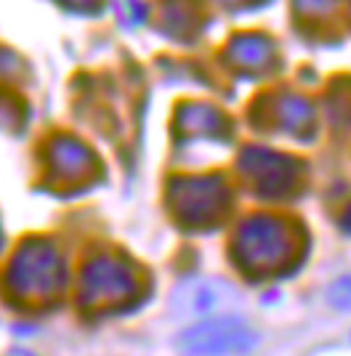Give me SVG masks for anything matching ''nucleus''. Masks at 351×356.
Here are the masks:
<instances>
[{"label": "nucleus", "instance_id": "obj_1", "mask_svg": "<svg viewBox=\"0 0 351 356\" xmlns=\"http://www.w3.org/2000/svg\"><path fill=\"white\" fill-rule=\"evenodd\" d=\"M298 229L277 216H253L234 234L232 261L248 277H274L295 264Z\"/></svg>", "mask_w": 351, "mask_h": 356}, {"label": "nucleus", "instance_id": "obj_2", "mask_svg": "<svg viewBox=\"0 0 351 356\" xmlns=\"http://www.w3.org/2000/svg\"><path fill=\"white\" fill-rule=\"evenodd\" d=\"M67 271L58 250L45 239L24 242L3 277L6 293L22 306H45L64 290Z\"/></svg>", "mask_w": 351, "mask_h": 356}, {"label": "nucleus", "instance_id": "obj_3", "mask_svg": "<svg viewBox=\"0 0 351 356\" xmlns=\"http://www.w3.org/2000/svg\"><path fill=\"white\" fill-rule=\"evenodd\" d=\"M136 268L115 252H99L80 271V306L88 312H120L139 298Z\"/></svg>", "mask_w": 351, "mask_h": 356}, {"label": "nucleus", "instance_id": "obj_4", "mask_svg": "<svg viewBox=\"0 0 351 356\" xmlns=\"http://www.w3.org/2000/svg\"><path fill=\"white\" fill-rule=\"evenodd\" d=\"M232 192L221 176H181L168 186V210L187 229H210L226 216Z\"/></svg>", "mask_w": 351, "mask_h": 356}, {"label": "nucleus", "instance_id": "obj_5", "mask_svg": "<svg viewBox=\"0 0 351 356\" xmlns=\"http://www.w3.org/2000/svg\"><path fill=\"white\" fill-rule=\"evenodd\" d=\"M256 346V332L237 316H219L184 330L176 348L187 356H245Z\"/></svg>", "mask_w": 351, "mask_h": 356}, {"label": "nucleus", "instance_id": "obj_6", "mask_svg": "<svg viewBox=\"0 0 351 356\" xmlns=\"http://www.w3.org/2000/svg\"><path fill=\"white\" fill-rule=\"evenodd\" d=\"M240 168L250 181V189L263 200L290 197L301 184V165L288 154L266 147H248L240 157Z\"/></svg>", "mask_w": 351, "mask_h": 356}, {"label": "nucleus", "instance_id": "obj_7", "mask_svg": "<svg viewBox=\"0 0 351 356\" xmlns=\"http://www.w3.org/2000/svg\"><path fill=\"white\" fill-rule=\"evenodd\" d=\"M51 178L61 186H83L91 178L99 176V160L93 152L75 141V138H56L48 154Z\"/></svg>", "mask_w": 351, "mask_h": 356}, {"label": "nucleus", "instance_id": "obj_8", "mask_svg": "<svg viewBox=\"0 0 351 356\" xmlns=\"http://www.w3.org/2000/svg\"><path fill=\"white\" fill-rule=\"evenodd\" d=\"M274 43L263 35H240L229 45V61L240 72H263L274 61Z\"/></svg>", "mask_w": 351, "mask_h": 356}, {"label": "nucleus", "instance_id": "obj_9", "mask_svg": "<svg viewBox=\"0 0 351 356\" xmlns=\"http://www.w3.org/2000/svg\"><path fill=\"white\" fill-rule=\"evenodd\" d=\"M277 128L285 134L295 136V138H311L314 134V115H311V104L298 99V96H285L277 104Z\"/></svg>", "mask_w": 351, "mask_h": 356}, {"label": "nucleus", "instance_id": "obj_10", "mask_svg": "<svg viewBox=\"0 0 351 356\" xmlns=\"http://www.w3.org/2000/svg\"><path fill=\"white\" fill-rule=\"evenodd\" d=\"M184 115H187V120H178V125H184L187 134H203V136H210V138H224V136L229 134L226 118H224L221 112H216L213 106L200 104V115H203V118H197L194 104L184 106Z\"/></svg>", "mask_w": 351, "mask_h": 356}, {"label": "nucleus", "instance_id": "obj_11", "mask_svg": "<svg viewBox=\"0 0 351 356\" xmlns=\"http://www.w3.org/2000/svg\"><path fill=\"white\" fill-rule=\"evenodd\" d=\"M327 300H330V306H336L341 312H351V277H341V280L330 287Z\"/></svg>", "mask_w": 351, "mask_h": 356}]
</instances>
